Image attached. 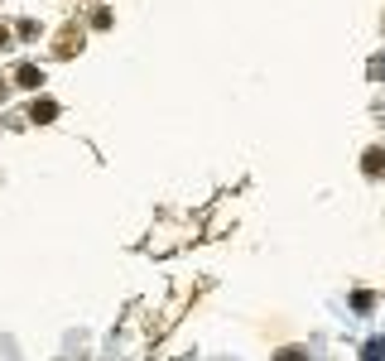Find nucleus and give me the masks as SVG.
<instances>
[{"instance_id":"nucleus-6","label":"nucleus","mask_w":385,"mask_h":361,"mask_svg":"<svg viewBox=\"0 0 385 361\" xmlns=\"http://www.w3.org/2000/svg\"><path fill=\"white\" fill-rule=\"evenodd\" d=\"M275 361H303L299 347H284V352H275Z\"/></svg>"},{"instance_id":"nucleus-4","label":"nucleus","mask_w":385,"mask_h":361,"mask_svg":"<svg viewBox=\"0 0 385 361\" xmlns=\"http://www.w3.org/2000/svg\"><path fill=\"white\" fill-rule=\"evenodd\" d=\"M361 164H366V173H385V149H366Z\"/></svg>"},{"instance_id":"nucleus-7","label":"nucleus","mask_w":385,"mask_h":361,"mask_svg":"<svg viewBox=\"0 0 385 361\" xmlns=\"http://www.w3.org/2000/svg\"><path fill=\"white\" fill-rule=\"evenodd\" d=\"M371 78H385V58H371Z\"/></svg>"},{"instance_id":"nucleus-2","label":"nucleus","mask_w":385,"mask_h":361,"mask_svg":"<svg viewBox=\"0 0 385 361\" xmlns=\"http://www.w3.org/2000/svg\"><path fill=\"white\" fill-rule=\"evenodd\" d=\"M15 82H20V87H44V73H39L34 63H20V73H15Z\"/></svg>"},{"instance_id":"nucleus-1","label":"nucleus","mask_w":385,"mask_h":361,"mask_svg":"<svg viewBox=\"0 0 385 361\" xmlns=\"http://www.w3.org/2000/svg\"><path fill=\"white\" fill-rule=\"evenodd\" d=\"M29 116H34V126H49V121L58 116V102H49V97H44V102H34V106H29Z\"/></svg>"},{"instance_id":"nucleus-9","label":"nucleus","mask_w":385,"mask_h":361,"mask_svg":"<svg viewBox=\"0 0 385 361\" xmlns=\"http://www.w3.org/2000/svg\"><path fill=\"white\" fill-rule=\"evenodd\" d=\"M0 97H5V87H0Z\"/></svg>"},{"instance_id":"nucleus-8","label":"nucleus","mask_w":385,"mask_h":361,"mask_svg":"<svg viewBox=\"0 0 385 361\" xmlns=\"http://www.w3.org/2000/svg\"><path fill=\"white\" fill-rule=\"evenodd\" d=\"M0 49H10V29H0Z\"/></svg>"},{"instance_id":"nucleus-5","label":"nucleus","mask_w":385,"mask_h":361,"mask_svg":"<svg viewBox=\"0 0 385 361\" xmlns=\"http://www.w3.org/2000/svg\"><path fill=\"white\" fill-rule=\"evenodd\" d=\"M371 304H376V299H371V289H357V294H352V308H357V313H366Z\"/></svg>"},{"instance_id":"nucleus-3","label":"nucleus","mask_w":385,"mask_h":361,"mask_svg":"<svg viewBox=\"0 0 385 361\" xmlns=\"http://www.w3.org/2000/svg\"><path fill=\"white\" fill-rule=\"evenodd\" d=\"M361 361H385V337H371V342L361 347Z\"/></svg>"}]
</instances>
